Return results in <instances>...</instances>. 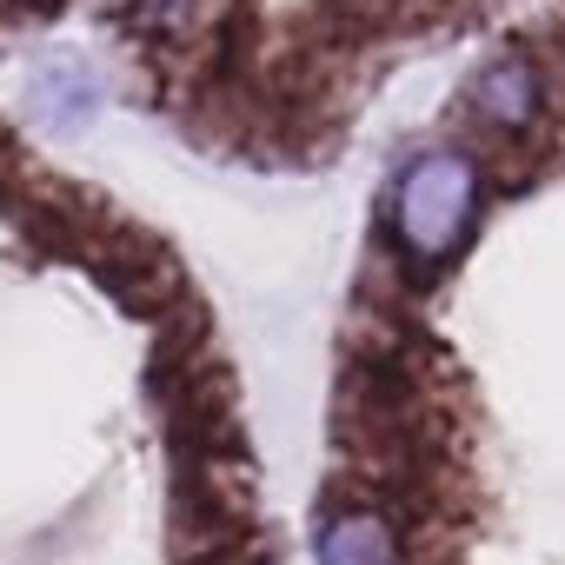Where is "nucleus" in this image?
Instances as JSON below:
<instances>
[{
    "instance_id": "1",
    "label": "nucleus",
    "mask_w": 565,
    "mask_h": 565,
    "mask_svg": "<svg viewBox=\"0 0 565 565\" xmlns=\"http://www.w3.org/2000/svg\"><path fill=\"white\" fill-rule=\"evenodd\" d=\"M472 226V160L466 153H419L393 186V233L413 266H439L459 253Z\"/></svg>"
},
{
    "instance_id": "2",
    "label": "nucleus",
    "mask_w": 565,
    "mask_h": 565,
    "mask_svg": "<svg viewBox=\"0 0 565 565\" xmlns=\"http://www.w3.org/2000/svg\"><path fill=\"white\" fill-rule=\"evenodd\" d=\"M466 107H472V120L492 127V134H525V127L539 120V107H545V81H539V67H532L525 54H492V61L466 81Z\"/></svg>"
},
{
    "instance_id": "3",
    "label": "nucleus",
    "mask_w": 565,
    "mask_h": 565,
    "mask_svg": "<svg viewBox=\"0 0 565 565\" xmlns=\"http://www.w3.org/2000/svg\"><path fill=\"white\" fill-rule=\"evenodd\" d=\"M313 552H320V565H406L393 519L373 512V505H340L320 525V545Z\"/></svg>"
},
{
    "instance_id": "4",
    "label": "nucleus",
    "mask_w": 565,
    "mask_h": 565,
    "mask_svg": "<svg viewBox=\"0 0 565 565\" xmlns=\"http://www.w3.org/2000/svg\"><path fill=\"white\" fill-rule=\"evenodd\" d=\"M134 8H140L147 28H180V21L193 14V0H134Z\"/></svg>"
}]
</instances>
